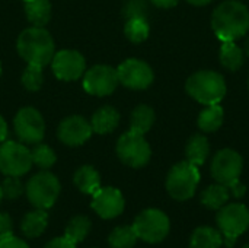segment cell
Listing matches in <instances>:
<instances>
[{"label": "cell", "instance_id": "6da1fadb", "mask_svg": "<svg viewBox=\"0 0 249 248\" xmlns=\"http://www.w3.org/2000/svg\"><path fill=\"white\" fill-rule=\"evenodd\" d=\"M212 28L222 42L245 37L249 31V9L239 0L220 3L213 12Z\"/></svg>", "mask_w": 249, "mask_h": 248}, {"label": "cell", "instance_id": "7a4b0ae2", "mask_svg": "<svg viewBox=\"0 0 249 248\" xmlns=\"http://www.w3.org/2000/svg\"><path fill=\"white\" fill-rule=\"evenodd\" d=\"M19 56L28 64L47 66L51 63L55 54V45L51 34L39 26H31L23 29L16 41Z\"/></svg>", "mask_w": 249, "mask_h": 248}, {"label": "cell", "instance_id": "3957f363", "mask_svg": "<svg viewBox=\"0 0 249 248\" xmlns=\"http://www.w3.org/2000/svg\"><path fill=\"white\" fill-rule=\"evenodd\" d=\"M244 170V159L242 156L233 149H220L216 156L213 158L210 171L212 177L216 183L225 184L231 194L236 199H241L247 193V187L241 183V174Z\"/></svg>", "mask_w": 249, "mask_h": 248}, {"label": "cell", "instance_id": "277c9868", "mask_svg": "<svg viewBox=\"0 0 249 248\" xmlns=\"http://www.w3.org/2000/svg\"><path fill=\"white\" fill-rule=\"evenodd\" d=\"M187 94L203 105L219 104L226 95L225 77L213 70H198L187 79Z\"/></svg>", "mask_w": 249, "mask_h": 248}, {"label": "cell", "instance_id": "5b68a950", "mask_svg": "<svg viewBox=\"0 0 249 248\" xmlns=\"http://www.w3.org/2000/svg\"><path fill=\"white\" fill-rule=\"evenodd\" d=\"M200 183L198 167L188 161L175 164L166 177V190L169 196L178 202L191 199Z\"/></svg>", "mask_w": 249, "mask_h": 248}, {"label": "cell", "instance_id": "8992f818", "mask_svg": "<svg viewBox=\"0 0 249 248\" xmlns=\"http://www.w3.org/2000/svg\"><path fill=\"white\" fill-rule=\"evenodd\" d=\"M60 190L61 186L58 178L47 170L32 175L25 187V193L29 203L35 209L44 210H48L54 206V203L58 199Z\"/></svg>", "mask_w": 249, "mask_h": 248}, {"label": "cell", "instance_id": "52a82bcc", "mask_svg": "<svg viewBox=\"0 0 249 248\" xmlns=\"http://www.w3.org/2000/svg\"><path fill=\"white\" fill-rule=\"evenodd\" d=\"M217 227L223 237V244L232 248L238 237L249 228V209L242 203L225 205L217 213Z\"/></svg>", "mask_w": 249, "mask_h": 248}, {"label": "cell", "instance_id": "ba28073f", "mask_svg": "<svg viewBox=\"0 0 249 248\" xmlns=\"http://www.w3.org/2000/svg\"><path fill=\"white\" fill-rule=\"evenodd\" d=\"M131 227L139 240L149 244H158L168 237L171 222L165 212L159 209H146L134 219Z\"/></svg>", "mask_w": 249, "mask_h": 248}, {"label": "cell", "instance_id": "9c48e42d", "mask_svg": "<svg viewBox=\"0 0 249 248\" xmlns=\"http://www.w3.org/2000/svg\"><path fill=\"white\" fill-rule=\"evenodd\" d=\"M117 155L123 164L131 168H143L149 164L152 149L144 139V134L133 130L125 132L117 142Z\"/></svg>", "mask_w": 249, "mask_h": 248}, {"label": "cell", "instance_id": "30bf717a", "mask_svg": "<svg viewBox=\"0 0 249 248\" xmlns=\"http://www.w3.org/2000/svg\"><path fill=\"white\" fill-rule=\"evenodd\" d=\"M31 151L19 142L4 140L0 143V172L6 177H20L32 168Z\"/></svg>", "mask_w": 249, "mask_h": 248}, {"label": "cell", "instance_id": "8fae6325", "mask_svg": "<svg viewBox=\"0 0 249 248\" xmlns=\"http://www.w3.org/2000/svg\"><path fill=\"white\" fill-rule=\"evenodd\" d=\"M13 129L18 139L25 145L41 143L45 136V121L34 107H23L18 111L13 120Z\"/></svg>", "mask_w": 249, "mask_h": 248}, {"label": "cell", "instance_id": "7c38bea8", "mask_svg": "<svg viewBox=\"0 0 249 248\" xmlns=\"http://www.w3.org/2000/svg\"><path fill=\"white\" fill-rule=\"evenodd\" d=\"M118 75L117 69L107 64H96L85 72L83 75V89L89 95L95 96H107L111 95L118 86Z\"/></svg>", "mask_w": 249, "mask_h": 248}, {"label": "cell", "instance_id": "4fadbf2b", "mask_svg": "<svg viewBox=\"0 0 249 248\" xmlns=\"http://www.w3.org/2000/svg\"><path fill=\"white\" fill-rule=\"evenodd\" d=\"M118 80L128 89L143 91L147 89L155 79L152 67L139 58H127L117 69Z\"/></svg>", "mask_w": 249, "mask_h": 248}, {"label": "cell", "instance_id": "5bb4252c", "mask_svg": "<svg viewBox=\"0 0 249 248\" xmlns=\"http://www.w3.org/2000/svg\"><path fill=\"white\" fill-rule=\"evenodd\" d=\"M54 76L64 82L80 79L86 72V60L76 50H60L51 60Z\"/></svg>", "mask_w": 249, "mask_h": 248}, {"label": "cell", "instance_id": "9a60e30c", "mask_svg": "<svg viewBox=\"0 0 249 248\" xmlns=\"http://www.w3.org/2000/svg\"><path fill=\"white\" fill-rule=\"evenodd\" d=\"M93 130L90 121L83 118L82 115H70L61 120L57 129V137L61 143L67 146H80L88 142L92 136Z\"/></svg>", "mask_w": 249, "mask_h": 248}, {"label": "cell", "instance_id": "2e32d148", "mask_svg": "<svg viewBox=\"0 0 249 248\" xmlns=\"http://www.w3.org/2000/svg\"><path fill=\"white\" fill-rule=\"evenodd\" d=\"M92 209L102 219H114L124 212L125 200L115 187H101L92 199Z\"/></svg>", "mask_w": 249, "mask_h": 248}, {"label": "cell", "instance_id": "e0dca14e", "mask_svg": "<svg viewBox=\"0 0 249 248\" xmlns=\"http://www.w3.org/2000/svg\"><path fill=\"white\" fill-rule=\"evenodd\" d=\"M118 124H120V113L111 105L101 107L99 110H96L93 113V115L90 118L92 130L98 134L112 133Z\"/></svg>", "mask_w": 249, "mask_h": 248}, {"label": "cell", "instance_id": "ac0fdd59", "mask_svg": "<svg viewBox=\"0 0 249 248\" xmlns=\"http://www.w3.org/2000/svg\"><path fill=\"white\" fill-rule=\"evenodd\" d=\"M48 225V213L44 209H35L28 212L20 224V231L26 238H38L44 234Z\"/></svg>", "mask_w": 249, "mask_h": 248}, {"label": "cell", "instance_id": "d6986e66", "mask_svg": "<svg viewBox=\"0 0 249 248\" xmlns=\"http://www.w3.org/2000/svg\"><path fill=\"white\" fill-rule=\"evenodd\" d=\"M74 186L85 194H95L101 189V177L98 171L90 165L80 167L73 177Z\"/></svg>", "mask_w": 249, "mask_h": 248}, {"label": "cell", "instance_id": "ffe728a7", "mask_svg": "<svg viewBox=\"0 0 249 248\" xmlns=\"http://www.w3.org/2000/svg\"><path fill=\"white\" fill-rule=\"evenodd\" d=\"M209 153H210V145L207 137L203 134H194L185 146L187 161L194 164L196 167H201L209 158Z\"/></svg>", "mask_w": 249, "mask_h": 248}, {"label": "cell", "instance_id": "44dd1931", "mask_svg": "<svg viewBox=\"0 0 249 248\" xmlns=\"http://www.w3.org/2000/svg\"><path fill=\"white\" fill-rule=\"evenodd\" d=\"M222 246L223 237L220 231L212 227H198L190 238V248H220Z\"/></svg>", "mask_w": 249, "mask_h": 248}, {"label": "cell", "instance_id": "7402d4cb", "mask_svg": "<svg viewBox=\"0 0 249 248\" xmlns=\"http://www.w3.org/2000/svg\"><path fill=\"white\" fill-rule=\"evenodd\" d=\"M229 196H231V190L225 184L216 183V184L209 186L206 190H203L200 200H201L203 206H206L207 209L219 210L228 203Z\"/></svg>", "mask_w": 249, "mask_h": 248}, {"label": "cell", "instance_id": "603a6c76", "mask_svg": "<svg viewBox=\"0 0 249 248\" xmlns=\"http://www.w3.org/2000/svg\"><path fill=\"white\" fill-rule=\"evenodd\" d=\"M219 58L226 70L236 72L245 61V53L242 48H239V45L235 44V41H225L220 47Z\"/></svg>", "mask_w": 249, "mask_h": 248}, {"label": "cell", "instance_id": "cb8c5ba5", "mask_svg": "<svg viewBox=\"0 0 249 248\" xmlns=\"http://www.w3.org/2000/svg\"><path fill=\"white\" fill-rule=\"evenodd\" d=\"M223 118H225L223 108L219 104H213V105H207L200 113L197 124H198L200 130H203L204 133H213L222 127Z\"/></svg>", "mask_w": 249, "mask_h": 248}, {"label": "cell", "instance_id": "d4e9b609", "mask_svg": "<svg viewBox=\"0 0 249 248\" xmlns=\"http://www.w3.org/2000/svg\"><path fill=\"white\" fill-rule=\"evenodd\" d=\"M25 13H26L28 20L34 26L44 28L51 19V4L48 0L25 1Z\"/></svg>", "mask_w": 249, "mask_h": 248}, {"label": "cell", "instance_id": "484cf974", "mask_svg": "<svg viewBox=\"0 0 249 248\" xmlns=\"http://www.w3.org/2000/svg\"><path fill=\"white\" fill-rule=\"evenodd\" d=\"M155 123V111L152 107L149 105H137L130 117V130L140 133V134H146L152 126Z\"/></svg>", "mask_w": 249, "mask_h": 248}, {"label": "cell", "instance_id": "4316f807", "mask_svg": "<svg viewBox=\"0 0 249 248\" xmlns=\"http://www.w3.org/2000/svg\"><path fill=\"white\" fill-rule=\"evenodd\" d=\"M90 228H92L90 219L88 216L79 215V216H74L67 224V227L64 229V237L69 238L70 241H73L74 244H79L88 237Z\"/></svg>", "mask_w": 249, "mask_h": 248}, {"label": "cell", "instance_id": "83f0119b", "mask_svg": "<svg viewBox=\"0 0 249 248\" xmlns=\"http://www.w3.org/2000/svg\"><path fill=\"white\" fill-rule=\"evenodd\" d=\"M150 32V26L147 19L144 18H131L127 19L125 26H124V34L128 38V41L134 44H140L147 39Z\"/></svg>", "mask_w": 249, "mask_h": 248}, {"label": "cell", "instance_id": "f1b7e54d", "mask_svg": "<svg viewBox=\"0 0 249 248\" xmlns=\"http://www.w3.org/2000/svg\"><path fill=\"white\" fill-rule=\"evenodd\" d=\"M137 235L133 227L123 225L117 227L108 237V244L111 248H133L137 243Z\"/></svg>", "mask_w": 249, "mask_h": 248}, {"label": "cell", "instance_id": "f546056e", "mask_svg": "<svg viewBox=\"0 0 249 248\" xmlns=\"http://www.w3.org/2000/svg\"><path fill=\"white\" fill-rule=\"evenodd\" d=\"M31 156H32V164L41 170H50L57 161L55 152L48 145L44 143L34 145V148L31 149Z\"/></svg>", "mask_w": 249, "mask_h": 248}, {"label": "cell", "instance_id": "4dcf8cb0", "mask_svg": "<svg viewBox=\"0 0 249 248\" xmlns=\"http://www.w3.org/2000/svg\"><path fill=\"white\" fill-rule=\"evenodd\" d=\"M22 85L31 91L35 92L38 89H41L42 83H44V73H42V67L36 66V64H28L26 69L22 73Z\"/></svg>", "mask_w": 249, "mask_h": 248}, {"label": "cell", "instance_id": "1f68e13d", "mask_svg": "<svg viewBox=\"0 0 249 248\" xmlns=\"http://www.w3.org/2000/svg\"><path fill=\"white\" fill-rule=\"evenodd\" d=\"M1 189V194L4 199H9V200H15V199H19L22 194H23V184L22 181L19 180V177H6L0 186Z\"/></svg>", "mask_w": 249, "mask_h": 248}, {"label": "cell", "instance_id": "d6a6232c", "mask_svg": "<svg viewBox=\"0 0 249 248\" xmlns=\"http://www.w3.org/2000/svg\"><path fill=\"white\" fill-rule=\"evenodd\" d=\"M147 3L146 0H128L123 7V15L125 19L131 18H144L147 19Z\"/></svg>", "mask_w": 249, "mask_h": 248}, {"label": "cell", "instance_id": "836d02e7", "mask_svg": "<svg viewBox=\"0 0 249 248\" xmlns=\"http://www.w3.org/2000/svg\"><path fill=\"white\" fill-rule=\"evenodd\" d=\"M9 235H13V222H12V218L7 213L0 212V240L1 238H6Z\"/></svg>", "mask_w": 249, "mask_h": 248}, {"label": "cell", "instance_id": "e575fe53", "mask_svg": "<svg viewBox=\"0 0 249 248\" xmlns=\"http://www.w3.org/2000/svg\"><path fill=\"white\" fill-rule=\"evenodd\" d=\"M0 248H29V246L23 240H20L15 235H9V237L0 240Z\"/></svg>", "mask_w": 249, "mask_h": 248}, {"label": "cell", "instance_id": "d590c367", "mask_svg": "<svg viewBox=\"0 0 249 248\" xmlns=\"http://www.w3.org/2000/svg\"><path fill=\"white\" fill-rule=\"evenodd\" d=\"M77 244H74L73 241H70L69 238L66 237H58V238H54L51 240L50 243H47V246L44 248H77Z\"/></svg>", "mask_w": 249, "mask_h": 248}, {"label": "cell", "instance_id": "8d00e7d4", "mask_svg": "<svg viewBox=\"0 0 249 248\" xmlns=\"http://www.w3.org/2000/svg\"><path fill=\"white\" fill-rule=\"evenodd\" d=\"M149 1H152L155 6L162 7V9H169L178 4V0H149Z\"/></svg>", "mask_w": 249, "mask_h": 248}, {"label": "cell", "instance_id": "74e56055", "mask_svg": "<svg viewBox=\"0 0 249 248\" xmlns=\"http://www.w3.org/2000/svg\"><path fill=\"white\" fill-rule=\"evenodd\" d=\"M7 134H9L7 123H6V120L0 115V143H3L4 140H7Z\"/></svg>", "mask_w": 249, "mask_h": 248}, {"label": "cell", "instance_id": "f35d334b", "mask_svg": "<svg viewBox=\"0 0 249 248\" xmlns=\"http://www.w3.org/2000/svg\"><path fill=\"white\" fill-rule=\"evenodd\" d=\"M190 4H194V6H206L209 3H212L213 0H187Z\"/></svg>", "mask_w": 249, "mask_h": 248}, {"label": "cell", "instance_id": "ab89813d", "mask_svg": "<svg viewBox=\"0 0 249 248\" xmlns=\"http://www.w3.org/2000/svg\"><path fill=\"white\" fill-rule=\"evenodd\" d=\"M244 53L247 54L249 57V38L247 39V42H245V47H244Z\"/></svg>", "mask_w": 249, "mask_h": 248}, {"label": "cell", "instance_id": "60d3db41", "mask_svg": "<svg viewBox=\"0 0 249 248\" xmlns=\"http://www.w3.org/2000/svg\"><path fill=\"white\" fill-rule=\"evenodd\" d=\"M1 199H3V194H1V189H0V202H1Z\"/></svg>", "mask_w": 249, "mask_h": 248}, {"label": "cell", "instance_id": "b9f144b4", "mask_svg": "<svg viewBox=\"0 0 249 248\" xmlns=\"http://www.w3.org/2000/svg\"><path fill=\"white\" fill-rule=\"evenodd\" d=\"M242 248H249V244H247V246H244V247Z\"/></svg>", "mask_w": 249, "mask_h": 248}, {"label": "cell", "instance_id": "7bdbcfd3", "mask_svg": "<svg viewBox=\"0 0 249 248\" xmlns=\"http://www.w3.org/2000/svg\"><path fill=\"white\" fill-rule=\"evenodd\" d=\"M0 76H1V64H0Z\"/></svg>", "mask_w": 249, "mask_h": 248}, {"label": "cell", "instance_id": "ee69618b", "mask_svg": "<svg viewBox=\"0 0 249 248\" xmlns=\"http://www.w3.org/2000/svg\"><path fill=\"white\" fill-rule=\"evenodd\" d=\"M22 1H31V0H22Z\"/></svg>", "mask_w": 249, "mask_h": 248}, {"label": "cell", "instance_id": "f6af8a7d", "mask_svg": "<svg viewBox=\"0 0 249 248\" xmlns=\"http://www.w3.org/2000/svg\"><path fill=\"white\" fill-rule=\"evenodd\" d=\"M248 88H249V79H248Z\"/></svg>", "mask_w": 249, "mask_h": 248}]
</instances>
